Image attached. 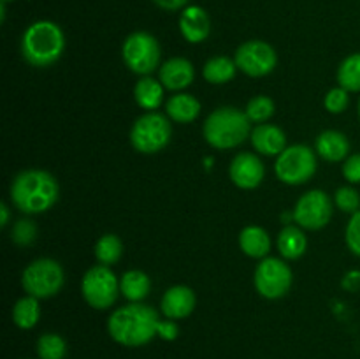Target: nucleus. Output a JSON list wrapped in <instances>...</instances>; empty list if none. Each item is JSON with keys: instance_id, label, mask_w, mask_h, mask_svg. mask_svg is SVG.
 Instances as JSON below:
<instances>
[{"instance_id": "1", "label": "nucleus", "mask_w": 360, "mask_h": 359, "mask_svg": "<svg viewBox=\"0 0 360 359\" xmlns=\"http://www.w3.org/2000/svg\"><path fill=\"white\" fill-rule=\"evenodd\" d=\"M157 310L144 303H129L109 315L108 333L123 347H141L158 336Z\"/></svg>"}, {"instance_id": "2", "label": "nucleus", "mask_w": 360, "mask_h": 359, "mask_svg": "<svg viewBox=\"0 0 360 359\" xmlns=\"http://www.w3.org/2000/svg\"><path fill=\"white\" fill-rule=\"evenodd\" d=\"M60 196L55 176L42 169H27L13 178L9 197L13 206L28 215L44 213L51 210Z\"/></svg>"}, {"instance_id": "3", "label": "nucleus", "mask_w": 360, "mask_h": 359, "mask_svg": "<svg viewBox=\"0 0 360 359\" xmlns=\"http://www.w3.org/2000/svg\"><path fill=\"white\" fill-rule=\"evenodd\" d=\"M65 49V35L62 28L49 20L32 23L21 37V55L32 67L53 65Z\"/></svg>"}, {"instance_id": "4", "label": "nucleus", "mask_w": 360, "mask_h": 359, "mask_svg": "<svg viewBox=\"0 0 360 359\" xmlns=\"http://www.w3.org/2000/svg\"><path fill=\"white\" fill-rule=\"evenodd\" d=\"M202 134L210 146L217 150H231L248 139L252 134V122L241 109L221 106L207 116Z\"/></svg>"}, {"instance_id": "5", "label": "nucleus", "mask_w": 360, "mask_h": 359, "mask_svg": "<svg viewBox=\"0 0 360 359\" xmlns=\"http://www.w3.org/2000/svg\"><path fill=\"white\" fill-rule=\"evenodd\" d=\"M65 282V273L58 260L41 257L28 264L21 275V285L28 296L48 299L58 294Z\"/></svg>"}, {"instance_id": "6", "label": "nucleus", "mask_w": 360, "mask_h": 359, "mask_svg": "<svg viewBox=\"0 0 360 359\" xmlns=\"http://www.w3.org/2000/svg\"><path fill=\"white\" fill-rule=\"evenodd\" d=\"M171 118L158 111H148L134 122L130 129V143L139 153H158L169 144L172 136Z\"/></svg>"}, {"instance_id": "7", "label": "nucleus", "mask_w": 360, "mask_h": 359, "mask_svg": "<svg viewBox=\"0 0 360 359\" xmlns=\"http://www.w3.org/2000/svg\"><path fill=\"white\" fill-rule=\"evenodd\" d=\"M316 155L306 144H292L287 146L276 157L274 172L278 180L287 185H304L316 172Z\"/></svg>"}, {"instance_id": "8", "label": "nucleus", "mask_w": 360, "mask_h": 359, "mask_svg": "<svg viewBox=\"0 0 360 359\" xmlns=\"http://www.w3.org/2000/svg\"><path fill=\"white\" fill-rule=\"evenodd\" d=\"M162 49L150 32H134L123 41L122 56L125 65L139 76H150L160 65Z\"/></svg>"}, {"instance_id": "9", "label": "nucleus", "mask_w": 360, "mask_h": 359, "mask_svg": "<svg viewBox=\"0 0 360 359\" xmlns=\"http://www.w3.org/2000/svg\"><path fill=\"white\" fill-rule=\"evenodd\" d=\"M120 280L115 271L104 264L90 267L81 280V294L95 310H108L120 296Z\"/></svg>"}, {"instance_id": "10", "label": "nucleus", "mask_w": 360, "mask_h": 359, "mask_svg": "<svg viewBox=\"0 0 360 359\" xmlns=\"http://www.w3.org/2000/svg\"><path fill=\"white\" fill-rule=\"evenodd\" d=\"M294 275L290 266L278 257H266L257 266L253 284L257 292L266 299H280L290 291Z\"/></svg>"}, {"instance_id": "11", "label": "nucleus", "mask_w": 360, "mask_h": 359, "mask_svg": "<svg viewBox=\"0 0 360 359\" xmlns=\"http://www.w3.org/2000/svg\"><path fill=\"white\" fill-rule=\"evenodd\" d=\"M334 204L327 192L320 189H313L302 194L294 208V220L299 227L308 231H320L326 227L333 218Z\"/></svg>"}, {"instance_id": "12", "label": "nucleus", "mask_w": 360, "mask_h": 359, "mask_svg": "<svg viewBox=\"0 0 360 359\" xmlns=\"http://www.w3.org/2000/svg\"><path fill=\"white\" fill-rule=\"evenodd\" d=\"M234 62L241 73L250 77H264L274 70L278 55L271 44L264 41H246L236 49Z\"/></svg>"}, {"instance_id": "13", "label": "nucleus", "mask_w": 360, "mask_h": 359, "mask_svg": "<svg viewBox=\"0 0 360 359\" xmlns=\"http://www.w3.org/2000/svg\"><path fill=\"white\" fill-rule=\"evenodd\" d=\"M229 175H231L232 183L236 187L243 190H252L257 189L264 182L266 168H264V162L255 153L243 151V153H238L232 158Z\"/></svg>"}, {"instance_id": "14", "label": "nucleus", "mask_w": 360, "mask_h": 359, "mask_svg": "<svg viewBox=\"0 0 360 359\" xmlns=\"http://www.w3.org/2000/svg\"><path fill=\"white\" fill-rule=\"evenodd\" d=\"M195 292L188 285H174V287L167 289L160 301V308L165 319L172 320L186 319L195 310Z\"/></svg>"}, {"instance_id": "15", "label": "nucleus", "mask_w": 360, "mask_h": 359, "mask_svg": "<svg viewBox=\"0 0 360 359\" xmlns=\"http://www.w3.org/2000/svg\"><path fill=\"white\" fill-rule=\"evenodd\" d=\"M158 77L167 90L181 92L193 83L195 69H193V63L190 60L183 58V56H174V58L162 63Z\"/></svg>"}, {"instance_id": "16", "label": "nucleus", "mask_w": 360, "mask_h": 359, "mask_svg": "<svg viewBox=\"0 0 360 359\" xmlns=\"http://www.w3.org/2000/svg\"><path fill=\"white\" fill-rule=\"evenodd\" d=\"M179 32L192 44L204 42L211 34L210 14L199 6H188L179 16Z\"/></svg>"}, {"instance_id": "17", "label": "nucleus", "mask_w": 360, "mask_h": 359, "mask_svg": "<svg viewBox=\"0 0 360 359\" xmlns=\"http://www.w3.org/2000/svg\"><path fill=\"white\" fill-rule=\"evenodd\" d=\"M250 141H252L255 151H259L260 155H267V157H278L287 148V136L280 127L273 125V123H259L257 127H253Z\"/></svg>"}, {"instance_id": "18", "label": "nucleus", "mask_w": 360, "mask_h": 359, "mask_svg": "<svg viewBox=\"0 0 360 359\" xmlns=\"http://www.w3.org/2000/svg\"><path fill=\"white\" fill-rule=\"evenodd\" d=\"M316 151L327 162L347 160L350 155V139L340 130H323L316 137Z\"/></svg>"}, {"instance_id": "19", "label": "nucleus", "mask_w": 360, "mask_h": 359, "mask_svg": "<svg viewBox=\"0 0 360 359\" xmlns=\"http://www.w3.org/2000/svg\"><path fill=\"white\" fill-rule=\"evenodd\" d=\"M239 248L252 259H266L271 250L269 232L260 225H246L239 232Z\"/></svg>"}, {"instance_id": "20", "label": "nucleus", "mask_w": 360, "mask_h": 359, "mask_svg": "<svg viewBox=\"0 0 360 359\" xmlns=\"http://www.w3.org/2000/svg\"><path fill=\"white\" fill-rule=\"evenodd\" d=\"M281 257L287 260H297L308 250V238L299 225H285L276 239Z\"/></svg>"}, {"instance_id": "21", "label": "nucleus", "mask_w": 360, "mask_h": 359, "mask_svg": "<svg viewBox=\"0 0 360 359\" xmlns=\"http://www.w3.org/2000/svg\"><path fill=\"white\" fill-rule=\"evenodd\" d=\"M165 87L160 80H155L151 76H141L139 81L134 87V99L136 104L144 111H155L164 102Z\"/></svg>"}, {"instance_id": "22", "label": "nucleus", "mask_w": 360, "mask_h": 359, "mask_svg": "<svg viewBox=\"0 0 360 359\" xmlns=\"http://www.w3.org/2000/svg\"><path fill=\"white\" fill-rule=\"evenodd\" d=\"M165 113L172 122L192 123L200 115V102L190 94H176L165 102Z\"/></svg>"}, {"instance_id": "23", "label": "nucleus", "mask_w": 360, "mask_h": 359, "mask_svg": "<svg viewBox=\"0 0 360 359\" xmlns=\"http://www.w3.org/2000/svg\"><path fill=\"white\" fill-rule=\"evenodd\" d=\"M120 291L130 303H141L151 291V280L144 271L130 270L120 278Z\"/></svg>"}, {"instance_id": "24", "label": "nucleus", "mask_w": 360, "mask_h": 359, "mask_svg": "<svg viewBox=\"0 0 360 359\" xmlns=\"http://www.w3.org/2000/svg\"><path fill=\"white\" fill-rule=\"evenodd\" d=\"M238 65L229 56H213L202 67V76L211 84H225L234 80Z\"/></svg>"}, {"instance_id": "25", "label": "nucleus", "mask_w": 360, "mask_h": 359, "mask_svg": "<svg viewBox=\"0 0 360 359\" xmlns=\"http://www.w3.org/2000/svg\"><path fill=\"white\" fill-rule=\"evenodd\" d=\"M39 319H41V305L37 298L27 294L14 303L13 320L20 329H32L37 326Z\"/></svg>"}, {"instance_id": "26", "label": "nucleus", "mask_w": 360, "mask_h": 359, "mask_svg": "<svg viewBox=\"0 0 360 359\" xmlns=\"http://www.w3.org/2000/svg\"><path fill=\"white\" fill-rule=\"evenodd\" d=\"M338 83L341 88L360 92V53H352L338 67Z\"/></svg>"}, {"instance_id": "27", "label": "nucleus", "mask_w": 360, "mask_h": 359, "mask_svg": "<svg viewBox=\"0 0 360 359\" xmlns=\"http://www.w3.org/2000/svg\"><path fill=\"white\" fill-rule=\"evenodd\" d=\"M123 256V243L116 234H104L95 243V259L98 264L112 266L118 263Z\"/></svg>"}, {"instance_id": "28", "label": "nucleus", "mask_w": 360, "mask_h": 359, "mask_svg": "<svg viewBox=\"0 0 360 359\" xmlns=\"http://www.w3.org/2000/svg\"><path fill=\"white\" fill-rule=\"evenodd\" d=\"M39 359H65L67 341L56 333H44L35 345Z\"/></svg>"}, {"instance_id": "29", "label": "nucleus", "mask_w": 360, "mask_h": 359, "mask_svg": "<svg viewBox=\"0 0 360 359\" xmlns=\"http://www.w3.org/2000/svg\"><path fill=\"white\" fill-rule=\"evenodd\" d=\"M274 102L273 99L267 97V95H257V97L250 99L248 104H246V116L250 118L252 123H267L271 116L274 115Z\"/></svg>"}, {"instance_id": "30", "label": "nucleus", "mask_w": 360, "mask_h": 359, "mask_svg": "<svg viewBox=\"0 0 360 359\" xmlns=\"http://www.w3.org/2000/svg\"><path fill=\"white\" fill-rule=\"evenodd\" d=\"M334 203L345 213H357L360 211V194L354 187H340L334 194Z\"/></svg>"}, {"instance_id": "31", "label": "nucleus", "mask_w": 360, "mask_h": 359, "mask_svg": "<svg viewBox=\"0 0 360 359\" xmlns=\"http://www.w3.org/2000/svg\"><path fill=\"white\" fill-rule=\"evenodd\" d=\"M11 236H13V241L20 246H28L35 241L37 238V225H35L34 220H28V218H21L14 224L13 231H11Z\"/></svg>"}, {"instance_id": "32", "label": "nucleus", "mask_w": 360, "mask_h": 359, "mask_svg": "<svg viewBox=\"0 0 360 359\" xmlns=\"http://www.w3.org/2000/svg\"><path fill=\"white\" fill-rule=\"evenodd\" d=\"M348 104H350V92L341 87L330 88L323 99V106L333 115H341V113L347 111Z\"/></svg>"}, {"instance_id": "33", "label": "nucleus", "mask_w": 360, "mask_h": 359, "mask_svg": "<svg viewBox=\"0 0 360 359\" xmlns=\"http://www.w3.org/2000/svg\"><path fill=\"white\" fill-rule=\"evenodd\" d=\"M345 241H347L348 250L354 256L360 257V211L352 215L348 220L347 229H345Z\"/></svg>"}, {"instance_id": "34", "label": "nucleus", "mask_w": 360, "mask_h": 359, "mask_svg": "<svg viewBox=\"0 0 360 359\" xmlns=\"http://www.w3.org/2000/svg\"><path fill=\"white\" fill-rule=\"evenodd\" d=\"M343 176L352 185L360 183V151L359 153L348 155L343 164Z\"/></svg>"}, {"instance_id": "35", "label": "nucleus", "mask_w": 360, "mask_h": 359, "mask_svg": "<svg viewBox=\"0 0 360 359\" xmlns=\"http://www.w3.org/2000/svg\"><path fill=\"white\" fill-rule=\"evenodd\" d=\"M178 334H179V327L174 320L172 319L160 320V324H158V336H160L162 340L172 341L178 338Z\"/></svg>"}, {"instance_id": "36", "label": "nucleus", "mask_w": 360, "mask_h": 359, "mask_svg": "<svg viewBox=\"0 0 360 359\" xmlns=\"http://www.w3.org/2000/svg\"><path fill=\"white\" fill-rule=\"evenodd\" d=\"M341 285H343L347 291H359L360 289V270H352L348 271L347 275L343 277V282H341Z\"/></svg>"}, {"instance_id": "37", "label": "nucleus", "mask_w": 360, "mask_h": 359, "mask_svg": "<svg viewBox=\"0 0 360 359\" xmlns=\"http://www.w3.org/2000/svg\"><path fill=\"white\" fill-rule=\"evenodd\" d=\"M153 2L165 11H178L183 9L188 4V0H153Z\"/></svg>"}, {"instance_id": "38", "label": "nucleus", "mask_w": 360, "mask_h": 359, "mask_svg": "<svg viewBox=\"0 0 360 359\" xmlns=\"http://www.w3.org/2000/svg\"><path fill=\"white\" fill-rule=\"evenodd\" d=\"M0 215H2V217H0V225H2V227H6V225L9 224V218H11L9 206H7L6 203L0 204Z\"/></svg>"}, {"instance_id": "39", "label": "nucleus", "mask_w": 360, "mask_h": 359, "mask_svg": "<svg viewBox=\"0 0 360 359\" xmlns=\"http://www.w3.org/2000/svg\"><path fill=\"white\" fill-rule=\"evenodd\" d=\"M2 2H4V4H7V2H13V0H2Z\"/></svg>"}, {"instance_id": "40", "label": "nucleus", "mask_w": 360, "mask_h": 359, "mask_svg": "<svg viewBox=\"0 0 360 359\" xmlns=\"http://www.w3.org/2000/svg\"><path fill=\"white\" fill-rule=\"evenodd\" d=\"M359 118H360V101H359Z\"/></svg>"}]
</instances>
